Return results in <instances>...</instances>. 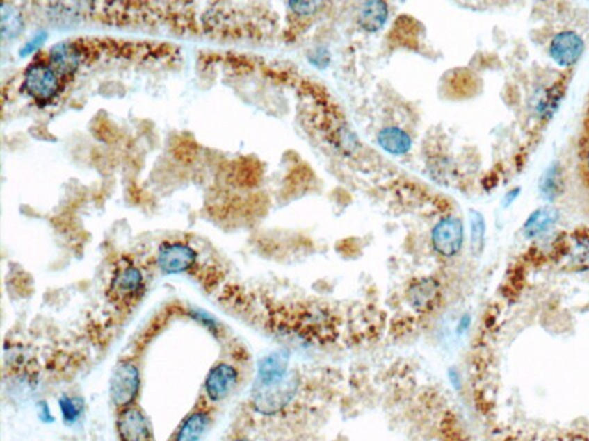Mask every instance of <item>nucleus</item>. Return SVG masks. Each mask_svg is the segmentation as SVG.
Returning <instances> with one entry per match:
<instances>
[{"instance_id":"nucleus-1","label":"nucleus","mask_w":589,"mask_h":441,"mask_svg":"<svg viewBox=\"0 0 589 441\" xmlns=\"http://www.w3.org/2000/svg\"><path fill=\"white\" fill-rule=\"evenodd\" d=\"M140 370L131 358H121L114 367L110 379V399L118 412L137 405L140 394Z\"/></svg>"},{"instance_id":"nucleus-2","label":"nucleus","mask_w":589,"mask_h":441,"mask_svg":"<svg viewBox=\"0 0 589 441\" xmlns=\"http://www.w3.org/2000/svg\"><path fill=\"white\" fill-rule=\"evenodd\" d=\"M63 80L49 61L31 63L24 73L22 89L40 103L54 100L63 89Z\"/></svg>"},{"instance_id":"nucleus-3","label":"nucleus","mask_w":589,"mask_h":441,"mask_svg":"<svg viewBox=\"0 0 589 441\" xmlns=\"http://www.w3.org/2000/svg\"><path fill=\"white\" fill-rule=\"evenodd\" d=\"M298 378L288 374L281 382L270 386L253 388V407L261 415H275L289 405L296 394Z\"/></svg>"},{"instance_id":"nucleus-4","label":"nucleus","mask_w":589,"mask_h":441,"mask_svg":"<svg viewBox=\"0 0 589 441\" xmlns=\"http://www.w3.org/2000/svg\"><path fill=\"white\" fill-rule=\"evenodd\" d=\"M147 284L143 272L133 263L121 265L111 279L110 295L113 301L128 306L140 300Z\"/></svg>"},{"instance_id":"nucleus-5","label":"nucleus","mask_w":589,"mask_h":441,"mask_svg":"<svg viewBox=\"0 0 589 441\" xmlns=\"http://www.w3.org/2000/svg\"><path fill=\"white\" fill-rule=\"evenodd\" d=\"M115 431L119 441H156L150 419L138 405L117 413Z\"/></svg>"},{"instance_id":"nucleus-6","label":"nucleus","mask_w":589,"mask_h":441,"mask_svg":"<svg viewBox=\"0 0 589 441\" xmlns=\"http://www.w3.org/2000/svg\"><path fill=\"white\" fill-rule=\"evenodd\" d=\"M239 382L240 374L234 365L227 362H218L204 379V395L211 405L219 403L233 393Z\"/></svg>"},{"instance_id":"nucleus-7","label":"nucleus","mask_w":589,"mask_h":441,"mask_svg":"<svg viewBox=\"0 0 589 441\" xmlns=\"http://www.w3.org/2000/svg\"><path fill=\"white\" fill-rule=\"evenodd\" d=\"M197 253L184 242H165L156 254V265L165 275H180L196 265Z\"/></svg>"},{"instance_id":"nucleus-8","label":"nucleus","mask_w":589,"mask_h":441,"mask_svg":"<svg viewBox=\"0 0 589 441\" xmlns=\"http://www.w3.org/2000/svg\"><path fill=\"white\" fill-rule=\"evenodd\" d=\"M213 423V410L209 403L197 405L177 425L168 441H200Z\"/></svg>"},{"instance_id":"nucleus-9","label":"nucleus","mask_w":589,"mask_h":441,"mask_svg":"<svg viewBox=\"0 0 589 441\" xmlns=\"http://www.w3.org/2000/svg\"><path fill=\"white\" fill-rule=\"evenodd\" d=\"M463 240V223L457 217H446L439 221L432 233L434 249L446 258H451L460 252Z\"/></svg>"},{"instance_id":"nucleus-10","label":"nucleus","mask_w":589,"mask_h":441,"mask_svg":"<svg viewBox=\"0 0 589 441\" xmlns=\"http://www.w3.org/2000/svg\"><path fill=\"white\" fill-rule=\"evenodd\" d=\"M585 44L579 35L572 31L558 33L550 44V56L559 66L570 67L579 60Z\"/></svg>"},{"instance_id":"nucleus-11","label":"nucleus","mask_w":589,"mask_h":441,"mask_svg":"<svg viewBox=\"0 0 589 441\" xmlns=\"http://www.w3.org/2000/svg\"><path fill=\"white\" fill-rule=\"evenodd\" d=\"M289 354L286 351L271 353L259 362L255 386L263 388L281 382L288 375Z\"/></svg>"},{"instance_id":"nucleus-12","label":"nucleus","mask_w":589,"mask_h":441,"mask_svg":"<svg viewBox=\"0 0 589 441\" xmlns=\"http://www.w3.org/2000/svg\"><path fill=\"white\" fill-rule=\"evenodd\" d=\"M49 63L65 81L67 77L76 73L77 68L80 67V50L74 44H58L51 49Z\"/></svg>"},{"instance_id":"nucleus-13","label":"nucleus","mask_w":589,"mask_h":441,"mask_svg":"<svg viewBox=\"0 0 589 441\" xmlns=\"http://www.w3.org/2000/svg\"><path fill=\"white\" fill-rule=\"evenodd\" d=\"M388 7L383 1H367L363 3L358 15V24L369 33H376L386 24Z\"/></svg>"},{"instance_id":"nucleus-14","label":"nucleus","mask_w":589,"mask_h":441,"mask_svg":"<svg viewBox=\"0 0 589 441\" xmlns=\"http://www.w3.org/2000/svg\"><path fill=\"white\" fill-rule=\"evenodd\" d=\"M378 142L380 147L394 156L405 154L412 145L409 135L398 128H386L380 131Z\"/></svg>"},{"instance_id":"nucleus-15","label":"nucleus","mask_w":589,"mask_h":441,"mask_svg":"<svg viewBox=\"0 0 589 441\" xmlns=\"http://www.w3.org/2000/svg\"><path fill=\"white\" fill-rule=\"evenodd\" d=\"M558 219V212L553 207H542L533 213L525 223V233L529 237L535 235L546 231L548 228L556 223Z\"/></svg>"},{"instance_id":"nucleus-16","label":"nucleus","mask_w":589,"mask_h":441,"mask_svg":"<svg viewBox=\"0 0 589 441\" xmlns=\"http://www.w3.org/2000/svg\"><path fill=\"white\" fill-rule=\"evenodd\" d=\"M59 409L63 424L74 426L80 422L84 414V401L80 397L63 394L59 398Z\"/></svg>"},{"instance_id":"nucleus-17","label":"nucleus","mask_w":589,"mask_h":441,"mask_svg":"<svg viewBox=\"0 0 589 441\" xmlns=\"http://www.w3.org/2000/svg\"><path fill=\"white\" fill-rule=\"evenodd\" d=\"M437 294V288L432 279H423L411 289V302L418 308L426 307L428 302L433 301L434 297Z\"/></svg>"},{"instance_id":"nucleus-18","label":"nucleus","mask_w":589,"mask_h":441,"mask_svg":"<svg viewBox=\"0 0 589 441\" xmlns=\"http://www.w3.org/2000/svg\"><path fill=\"white\" fill-rule=\"evenodd\" d=\"M562 188V177H560V172L558 167L551 166L549 169H547L546 173L543 174L540 181V191L542 193V196L546 197L547 199H554L555 197L558 196L559 191Z\"/></svg>"},{"instance_id":"nucleus-19","label":"nucleus","mask_w":589,"mask_h":441,"mask_svg":"<svg viewBox=\"0 0 589 441\" xmlns=\"http://www.w3.org/2000/svg\"><path fill=\"white\" fill-rule=\"evenodd\" d=\"M471 249L474 254H480L485 245L486 223L483 216L478 212H471Z\"/></svg>"},{"instance_id":"nucleus-20","label":"nucleus","mask_w":589,"mask_h":441,"mask_svg":"<svg viewBox=\"0 0 589 441\" xmlns=\"http://www.w3.org/2000/svg\"><path fill=\"white\" fill-rule=\"evenodd\" d=\"M21 28V17H19V13L15 8L10 7L6 10L5 5L3 6V12H1V30H3V37H12L19 33V29Z\"/></svg>"},{"instance_id":"nucleus-21","label":"nucleus","mask_w":589,"mask_h":441,"mask_svg":"<svg viewBox=\"0 0 589 441\" xmlns=\"http://www.w3.org/2000/svg\"><path fill=\"white\" fill-rule=\"evenodd\" d=\"M573 265L578 268H589V235L576 239V245L571 251Z\"/></svg>"},{"instance_id":"nucleus-22","label":"nucleus","mask_w":589,"mask_h":441,"mask_svg":"<svg viewBox=\"0 0 589 441\" xmlns=\"http://www.w3.org/2000/svg\"><path fill=\"white\" fill-rule=\"evenodd\" d=\"M323 3L316 1H293L289 3V7L293 8L295 13L298 15H310L318 10Z\"/></svg>"},{"instance_id":"nucleus-23","label":"nucleus","mask_w":589,"mask_h":441,"mask_svg":"<svg viewBox=\"0 0 589 441\" xmlns=\"http://www.w3.org/2000/svg\"><path fill=\"white\" fill-rule=\"evenodd\" d=\"M38 416H40V421L45 424H51L56 419V417L52 415V412H51L49 403L45 401L40 402V406H38Z\"/></svg>"},{"instance_id":"nucleus-24","label":"nucleus","mask_w":589,"mask_h":441,"mask_svg":"<svg viewBox=\"0 0 589 441\" xmlns=\"http://www.w3.org/2000/svg\"><path fill=\"white\" fill-rule=\"evenodd\" d=\"M469 324H471V317L469 315H465L460 319V324H458V333H463L464 331H466L467 328H469Z\"/></svg>"},{"instance_id":"nucleus-25","label":"nucleus","mask_w":589,"mask_h":441,"mask_svg":"<svg viewBox=\"0 0 589 441\" xmlns=\"http://www.w3.org/2000/svg\"><path fill=\"white\" fill-rule=\"evenodd\" d=\"M450 381L455 385V388H460V376L457 374L456 370H450L449 372Z\"/></svg>"},{"instance_id":"nucleus-26","label":"nucleus","mask_w":589,"mask_h":441,"mask_svg":"<svg viewBox=\"0 0 589 441\" xmlns=\"http://www.w3.org/2000/svg\"><path fill=\"white\" fill-rule=\"evenodd\" d=\"M518 192H519V190H513V192H510L509 194H508V198H509V199H508V205L513 203L515 198L518 196Z\"/></svg>"},{"instance_id":"nucleus-27","label":"nucleus","mask_w":589,"mask_h":441,"mask_svg":"<svg viewBox=\"0 0 589 441\" xmlns=\"http://www.w3.org/2000/svg\"><path fill=\"white\" fill-rule=\"evenodd\" d=\"M562 441H586L585 439L581 438V437H569V438L563 439Z\"/></svg>"},{"instance_id":"nucleus-28","label":"nucleus","mask_w":589,"mask_h":441,"mask_svg":"<svg viewBox=\"0 0 589 441\" xmlns=\"http://www.w3.org/2000/svg\"><path fill=\"white\" fill-rule=\"evenodd\" d=\"M230 441H251V440H249V439H248V438H243V437H241V438H235V439H233V440H230Z\"/></svg>"},{"instance_id":"nucleus-29","label":"nucleus","mask_w":589,"mask_h":441,"mask_svg":"<svg viewBox=\"0 0 589 441\" xmlns=\"http://www.w3.org/2000/svg\"><path fill=\"white\" fill-rule=\"evenodd\" d=\"M588 167H589V156H588Z\"/></svg>"}]
</instances>
